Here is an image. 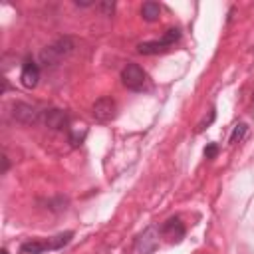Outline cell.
I'll return each mask as SVG.
<instances>
[{"label": "cell", "instance_id": "cell-18", "mask_svg": "<svg viewBox=\"0 0 254 254\" xmlns=\"http://www.w3.org/2000/svg\"><path fill=\"white\" fill-rule=\"evenodd\" d=\"M91 4H93L91 0H75V6H83L85 8V6H91Z\"/></svg>", "mask_w": 254, "mask_h": 254}, {"label": "cell", "instance_id": "cell-8", "mask_svg": "<svg viewBox=\"0 0 254 254\" xmlns=\"http://www.w3.org/2000/svg\"><path fill=\"white\" fill-rule=\"evenodd\" d=\"M38 79H40V69H38V65H36L34 62H30V60H28V62L22 65L20 81H22V85H24V87L32 89V87H36V85H38Z\"/></svg>", "mask_w": 254, "mask_h": 254}, {"label": "cell", "instance_id": "cell-7", "mask_svg": "<svg viewBox=\"0 0 254 254\" xmlns=\"http://www.w3.org/2000/svg\"><path fill=\"white\" fill-rule=\"evenodd\" d=\"M161 234H163L171 244H175V242H181V240H183V236H185V226H183V222H181L179 218H169V220L163 224Z\"/></svg>", "mask_w": 254, "mask_h": 254}, {"label": "cell", "instance_id": "cell-15", "mask_svg": "<svg viewBox=\"0 0 254 254\" xmlns=\"http://www.w3.org/2000/svg\"><path fill=\"white\" fill-rule=\"evenodd\" d=\"M246 125L244 123H238L236 127H234V131H232V135H230V143H238V141H242V137L246 135Z\"/></svg>", "mask_w": 254, "mask_h": 254}, {"label": "cell", "instance_id": "cell-2", "mask_svg": "<svg viewBox=\"0 0 254 254\" xmlns=\"http://www.w3.org/2000/svg\"><path fill=\"white\" fill-rule=\"evenodd\" d=\"M121 81L127 89H133V91H141L145 81H147V75L143 71V67H139L137 64H127L121 71Z\"/></svg>", "mask_w": 254, "mask_h": 254}, {"label": "cell", "instance_id": "cell-11", "mask_svg": "<svg viewBox=\"0 0 254 254\" xmlns=\"http://www.w3.org/2000/svg\"><path fill=\"white\" fill-rule=\"evenodd\" d=\"M20 250L24 254H42V252L50 250V246H48V240L46 242L44 240H30V242H24L20 246Z\"/></svg>", "mask_w": 254, "mask_h": 254}, {"label": "cell", "instance_id": "cell-19", "mask_svg": "<svg viewBox=\"0 0 254 254\" xmlns=\"http://www.w3.org/2000/svg\"><path fill=\"white\" fill-rule=\"evenodd\" d=\"M8 165H10V163H8V157L4 155V157H2V173H6V171H8Z\"/></svg>", "mask_w": 254, "mask_h": 254}, {"label": "cell", "instance_id": "cell-6", "mask_svg": "<svg viewBox=\"0 0 254 254\" xmlns=\"http://www.w3.org/2000/svg\"><path fill=\"white\" fill-rule=\"evenodd\" d=\"M159 246V232L155 226H149L141 236H139V242H137V248L141 254H153Z\"/></svg>", "mask_w": 254, "mask_h": 254}, {"label": "cell", "instance_id": "cell-3", "mask_svg": "<svg viewBox=\"0 0 254 254\" xmlns=\"http://www.w3.org/2000/svg\"><path fill=\"white\" fill-rule=\"evenodd\" d=\"M91 113H93L95 121H99V123H109V121H113L115 115H117V105H115V101H113L111 97H99V99L93 103Z\"/></svg>", "mask_w": 254, "mask_h": 254}, {"label": "cell", "instance_id": "cell-20", "mask_svg": "<svg viewBox=\"0 0 254 254\" xmlns=\"http://www.w3.org/2000/svg\"><path fill=\"white\" fill-rule=\"evenodd\" d=\"M0 254H8V250H6V248H2V250H0Z\"/></svg>", "mask_w": 254, "mask_h": 254}, {"label": "cell", "instance_id": "cell-10", "mask_svg": "<svg viewBox=\"0 0 254 254\" xmlns=\"http://www.w3.org/2000/svg\"><path fill=\"white\" fill-rule=\"evenodd\" d=\"M137 52L143 54V56H155V54H163L167 52V46L159 40V42H141L137 46Z\"/></svg>", "mask_w": 254, "mask_h": 254}, {"label": "cell", "instance_id": "cell-9", "mask_svg": "<svg viewBox=\"0 0 254 254\" xmlns=\"http://www.w3.org/2000/svg\"><path fill=\"white\" fill-rule=\"evenodd\" d=\"M141 16H143V20H147V22H157L159 16H161V6H159L157 2H153V0H147V2H143V6H141Z\"/></svg>", "mask_w": 254, "mask_h": 254}, {"label": "cell", "instance_id": "cell-13", "mask_svg": "<svg viewBox=\"0 0 254 254\" xmlns=\"http://www.w3.org/2000/svg\"><path fill=\"white\" fill-rule=\"evenodd\" d=\"M181 38V32H179V28H169L165 34H163V38H161V42L169 48V46H173L177 40Z\"/></svg>", "mask_w": 254, "mask_h": 254}, {"label": "cell", "instance_id": "cell-14", "mask_svg": "<svg viewBox=\"0 0 254 254\" xmlns=\"http://www.w3.org/2000/svg\"><path fill=\"white\" fill-rule=\"evenodd\" d=\"M69 137H71V143L73 145H79L83 141V137H85V127L83 125H79V129L77 127H71L69 129Z\"/></svg>", "mask_w": 254, "mask_h": 254}, {"label": "cell", "instance_id": "cell-16", "mask_svg": "<svg viewBox=\"0 0 254 254\" xmlns=\"http://www.w3.org/2000/svg\"><path fill=\"white\" fill-rule=\"evenodd\" d=\"M97 8H99V12H101L103 16H111V14L115 12V2H113V0H103V2L97 4Z\"/></svg>", "mask_w": 254, "mask_h": 254}, {"label": "cell", "instance_id": "cell-5", "mask_svg": "<svg viewBox=\"0 0 254 254\" xmlns=\"http://www.w3.org/2000/svg\"><path fill=\"white\" fill-rule=\"evenodd\" d=\"M42 121H44V125L48 129L60 131V129H64L67 125V113L64 109H56V107L54 109H46L44 115H42Z\"/></svg>", "mask_w": 254, "mask_h": 254}, {"label": "cell", "instance_id": "cell-12", "mask_svg": "<svg viewBox=\"0 0 254 254\" xmlns=\"http://www.w3.org/2000/svg\"><path fill=\"white\" fill-rule=\"evenodd\" d=\"M71 236H73V232H65V234H58V236H54L52 240H48L50 250H58V248L65 246V244L69 242V238H71Z\"/></svg>", "mask_w": 254, "mask_h": 254}, {"label": "cell", "instance_id": "cell-17", "mask_svg": "<svg viewBox=\"0 0 254 254\" xmlns=\"http://www.w3.org/2000/svg\"><path fill=\"white\" fill-rule=\"evenodd\" d=\"M216 155H218V145L216 143H210V145L204 147V157L206 159H214Z\"/></svg>", "mask_w": 254, "mask_h": 254}, {"label": "cell", "instance_id": "cell-4", "mask_svg": "<svg viewBox=\"0 0 254 254\" xmlns=\"http://www.w3.org/2000/svg\"><path fill=\"white\" fill-rule=\"evenodd\" d=\"M12 117L22 123V125H34L40 121V111L30 105V103H24V101H16L12 105Z\"/></svg>", "mask_w": 254, "mask_h": 254}, {"label": "cell", "instance_id": "cell-1", "mask_svg": "<svg viewBox=\"0 0 254 254\" xmlns=\"http://www.w3.org/2000/svg\"><path fill=\"white\" fill-rule=\"evenodd\" d=\"M75 50V40L69 38V36H64V38H58L54 44L46 46L42 52H40V62L44 65H58L65 56H69L71 52Z\"/></svg>", "mask_w": 254, "mask_h": 254}]
</instances>
